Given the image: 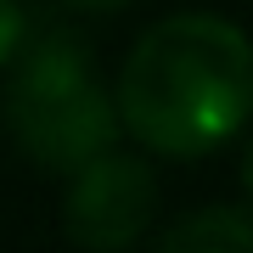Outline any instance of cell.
<instances>
[{"label": "cell", "mask_w": 253, "mask_h": 253, "mask_svg": "<svg viewBox=\"0 0 253 253\" xmlns=\"http://www.w3.org/2000/svg\"><path fill=\"white\" fill-rule=\"evenodd\" d=\"M248 34L214 11L163 17L135 40L118 73V129L146 152L203 158L225 146L248 118Z\"/></svg>", "instance_id": "1"}, {"label": "cell", "mask_w": 253, "mask_h": 253, "mask_svg": "<svg viewBox=\"0 0 253 253\" xmlns=\"http://www.w3.org/2000/svg\"><path fill=\"white\" fill-rule=\"evenodd\" d=\"M17 79L6 90V124L40 169H79L84 158L118 146V107L101 84L90 51L73 34H45L11 56Z\"/></svg>", "instance_id": "2"}, {"label": "cell", "mask_w": 253, "mask_h": 253, "mask_svg": "<svg viewBox=\"0 0 253 253\" xmlns=\"http://www.w3.org/2000/svg\"><path fill=\"white\" fill-rule=\"evenodd\" d=\"M158 208V174L152 163L135 152H107L84 158L79 169H68L62 191V231L73 248L84 253H124L141 242V231L152 225Z\"/></svg>", "instance_id": "3"}, {"label": "cell", "mask_w": 253, "mask_h": 253, "mask_svg": "<svg viewBox=\"0 0 253 253\" xmlns=\"http://www.w3.org/2000/svg\"><path fill=\"white\" fill-rule=\"evenodd\" d=\"M158 253H253V225L236 203L197 208L158 236Z\"/></svg>", "instance_id": "4"}, {"label": "cell", "mask_w": 253, "mask_h": 253, "mask_svg": "<svg viewBox=\"0 0 253 253\" xmlns=\"http://www.w3.org/2000/svg\"><path fill=\"white\" fill-rule=\"evenodd\" d=\"M23 40H28V17H23V6H17V0H0V68H6L11 56L23 51Z\"/></svg>", "instance_id": "5"}, {"label": "cell", "mask_w": 253, "mask_h": 253, "mask_svg": "<svg viewBox=\"0 0 253 253\" xmlns=\"http://www.w3.org/2000/svg\"><path fill=\"white\" fill-rule=\"evenodd\" d=\"M73 6H84V11H124V6H135V0H73Z\"/></svg>", "instance_id": "6"}]
</instances>
